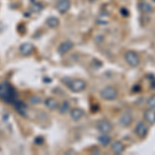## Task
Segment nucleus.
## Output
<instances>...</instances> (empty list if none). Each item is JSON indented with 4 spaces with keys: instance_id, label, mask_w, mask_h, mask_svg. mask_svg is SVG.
Returning a JSON list of instances; mask_svg holds the SVG:
<instances>
[{
    "instance_id": "nucleus-16",
    "label": "nucleus",
    "mask_w": 155,
    "mask_h": 155,
    "mask_svg": "<svg viewBox=\"0 0 155 155\" xmlns=\"http://www.w3.org/2000/svg\"><path fill=\"white\" fill-rule=\"evenodd\" d=\"M139 9L143 14H150V12H152V11H153V7L148 2H141L139 4Z\"/></svg>"
},
{
    "instance_id": "nucleus-6",
    "label": "nucleus",
    "mask_w": 155,
    "mask_h": 155,
    "mask_svg": "<svg viewBox=\"0 0 155 155\" xmlns=\"http://www.w3.org/2000/svg\"><path fill=\"white\" fill-rule=\"evenodd\" d=\"M96 128L101 134H107L113 130V125H112L111 122L107 121V120H101V121L97 123Z\"/></svg>"
},
{
    "instance_id": "nucleus-8",
    "label": "nucleus",
    "mask_w": 155,
    "mask_h": 155,
    "mask_svg": "<svg viewBox=\"0 0 155 155\" xmlns=\"http://www.w3.org/2000/svg\"><path fill=\"white\" fill-rule=\"evenodd\" d=\"M72 48H74V42L71 41H65L59 45L57 51H58V53L60 55H65L68 53Z\"/></svg>"
},
{
    "instance_id": "nucleus-5",
    "label": "nucleus",
    "mask_w": 155,
    "mask_h": 155,
    "mask_svg": "<svg viewBox=\"0 0 155 155\" xmlns=\"http://www.w3.org/2000/svg\"><path fill=\"white\" fill-rule=\"evenodd\" d=\"M148 131H149V128L144 121L137 122L136 127H134V134H136L140 139H144V137H146L147 134H148Z\"/></svg>"
},
{
    "instance_id": "nucleus-4",
    "label": "nucleus",
    "mask_w": 155,
    "mask_h": 155,
    "mask_svg": "<svg viewBox=\"0 0 155 155\" xmlns=\"http://www.w3.org/2000/svg\"><path fill=\"white\" fill-rule=\"evenodd\" d=\"M67 85H68V88L71 89L72 92H74V93H79V92L84 91L87 87V83L84 80H81V79L72 80V81L69 82Z\"/></svg>"
},
{
    "instance_id": "nucleus-1",
    "label": "nucleus",
    "mask_w": 155,
    "mask_h": 155,
    "mask_svg": "<svg viewBox=\"0 0 155 155\" xmlns=\"http://www.w3.org/2000/svg\"><path fill=\"white\" fill-rule=\"evenodd\" d=\"M0 98L9 102H14L15 99L17 98L16 91L8 83L0 84Z\"/></svg>"
},
{
    "instance_id": "nucleus-13",
    "label": "nucleus",
    "mask_w": 155,
    "mask_h": 155,
    "mask_svg": "<svg viewBox=\"0 0 155 155\" xmlns=\"http://www.w3.org/2000/svg\"><path fill=\"white\" fill-rule=\"evenodd\" d=\"M84 115H85L84 110L80 109V107H74V109H72L71 111V117L74 121H79V120H81L84 117Z\"/></svg>"
},
{
    "instance_id": "nucleus-10",
    "label": "nucleus",
    "mask_w": 155,
    "mask_h": 155,
    "mask_svg": "<svg viewBox=\"0 0 155 155\" xmlns=\"http://www.w3.org/2000/svg\"><path fill=\"white\" fill-rule=\"evenodd\" d=\"M144 119L150 125L155 124V109H147L144 113Z\"/></svg>"
},
{
    "instance_id": "nucleus-22",
    "label": "nucleus",
    "mask_w": 155,
    "mask_h": 155,
    "mask_svg": "<svg viewBox=\"0 0 155 155\" xmlns=\"http://www.w3.org/2000/svg\"><path fill=\"white\" fill-rule=\"evenodd\" d=\"M150 88L152 90H155V79L152 80V81H150Z\"/></svg>"
},
{
    "instance_id": "nucleus-19",
    "label": "nucleus",
    "mask_w": 155,
    "mask_h": 155,
    "mask_svg": "<svg viewBox=\"0 0 155 155\" xmlns=\"http://www.w3.org/2000/svg\"><path fill=\"white\" fill-rule=\"evenodd\" d=\"M147 106L150 109H155V95H152L150 98L147 101Z\"/></svg>"
},
{
    "instance_id": "nucleus-20",
    "label": "nucleus",
    "mask_w": 155,
    "mask_h": 155,
    "mask_svg": "<svg viewBox=\"0 0 155 155\" xmlns=\"http://www.w3.org/2000/svg\"><path fill=\"white\" fill-rule=\"evenodd\" d=\"M29 101H30V104H39V102H41V98H39L38 96L34 95V96H31V97H30Z\"/></svg>"
},
{
    "instance_id": "nucleus-3",
    "label": "nucleus",
    "mask_w": 155,
    "mask_h": 155,
    "mask_svg": "<svg viewBox=\"0 0 155 155\" xmlns=\"http://www.w3.org/2000/svg\"><path fill=\"white\" fill-rule=\"evenodd\" d=\"M124 60H125L126 63L131 67H137L140 65V63H141L140 56L134 51L125 52V54H124Z\"/></svg>"
},
{
    "instance_id": "nucleus-14",
    "label": "nucleus",
    "mask_w": 155,
    "mask_h": 155,
    "mask_svg": "<svg viewBox=\"0 0 155 155\" xmlns=\"http://www.w3.org/2000/svg\"><path fill=\"white\" fill-rule=\"evenodd\" d=\"M97 141H98V143L101 145V146L104 147H107V145L111 144L112 142V137L109 136L107 134H101V136L97 137Z\"/></svg>"
},
{
    "instance_id": "nucleus-11",
    "label": "nucleus",
    "mask_w": 155,
    "mask_h": 155,
    "mask_svg": "<svg viewBox=\"0 0 155 155\" xmlns=\"http://www.w3.org/2000/svg\"><path fill=\"white\" fill-rule=\"evenodd\" d=\"M111 150L114 152L115 154H121V153H123V152H124L125 147H124V145H123L122 142L115 141L111 145Z\"/></svg>"
},
{
    "instance_id": "nucleus-15",
    "label": "nucleus",
    "mask_w": 155,
    "mask_h": 155,
    "mask_svg": "<svg viewBox=\"0 0 155 155\" xmlns=\"http://www.w3.org/2000/svg\"><path fill=\"white\" fill-rule=\"evenodd\" d=\"M45 104H46V107L50 110H56V109H58V106H59L58 101L55 98H53V97L47 98L46 101H45Z\"/></svg>"
},
{
    "instance_id": "nucleus-9",
    "label": "nucleus",
    "mask_w": 155,
    "mask_h": 155,
    "mask_svg": "<svg viewBox=\"0 0 155 155\" xmlns=\"http://www.w3.org/2000/svg\"><path fill=\"white\" fill-rule=\"evenodd\" d=\"M71 0H59V2L57 3L56 5V8L57 11H58L60 14H65L69 11V8H71Z\"/></svg>"
},
{
    "instance_id": "nucleus-2",
    "label": "nucleus",
    "mask_w": 155,
    "mask_h": 155,
    "mask_svg": "<svg viewBox=\"0 0 155 155\" xmlns=\"http://www.w3.org/2000/svg\"><path fill=\"white\" fill-rule=\"evenodd\" d=\"M101 97L104 101H113L118 97V91L113 86H106L101 90Z\"/></svg>"
},
{
    "instance_id": "nucleus-18",
    "label": "nucleus",
    "mask_w": 155,
    "mask_h": 155,
    "mask_svg": "<svg viewBox=\"0 0 155 155\" xmlns=\"http://www.w3.org/2000/svg\"><path fill=\"white\" fill-rule=\"evenodd\" d=\"M47 25L50 27V28H56L59 25V20L56 18V17H50V18L47 20Z\"/></svg>"
},
{
    "instance_id": "nucleus-21",
    "label": "nucleus",
    "mask_w": 155,
    "mask_h": 155,
    "mask_svg": "<svg viewBox=\"0 0 155 155\" xmlns=\"http://www.w3.org/2000/svg\"><path fill=\"white\" fill-rule=\"evenodd\" d=\"M142 89V87L140 86V85H134V87H132V92H134V93H137V92H140Z\"/></svg>"
},
{
    "instance_id": "nucleus-23",
    "label": "nucleus",
    "mask_w": 155,
    "mask_h": 155,
    "mask_svg": "<svg viewBox=\"0 0 155 155\" xmlns=\"http://www.w3.org/2000/svg\"><path fill=\"white\" fill-rule=\"evenodd\" d=\"M121 12H122V16H125V17L128 16V12L125 8H121Z\"/></svg>"
},
{
    "instance_id": "nucleus-17",
    "label": "nucleus",
    "mask_w": 155,
    "mask_h": 155,
    "mask_svg": "<svg viewBox=\"0 0 155 155\" xmlns=\"http://www.w3.org/2000/svg\"><path fill=\"white\" fill-rule=\"evenodd\" d=\"M58 110H59V113L61 115H64L66 113H68L69 110H71V104H69L68 101H63L61 104L58 106Z\"/></svg>"
},
{
    "instance_id": "nucleus-12",
    "label": "nucleus",
    "mask_w": 155,
    "mask_h": 155,
    "mask_svg": "<svg viewBox=\"0 0 155 155\" xmlns=\"http://www.w3.org/2000/svg\"><path fill=\"white\" fill-rule=\"evenodd\" d=\"M34 50V47L32 44H30V42H24V44H22L21 46L19 47V51L21 54L23 55H29L31 54L32 52H33Z\"/></svg>"
},
{
    "instance_id": "nucleus-7",
    "label": "nucleus",
    "mask_w": 155,
    "mask_h": 155,
    "mask_svg": "<svg viewBox=\"0 0 155 155\" xmlns=\"http://www.w3.org/2000/svg\"><path fill=\"white\" fill-rule=\"evenodd\" d=\"M132 121H134V116H132V114L129 111L124 112V113L122 114L119 118V123L121 124V126H123V127L130 126Z\"/></svg>"
}]
</instances>
